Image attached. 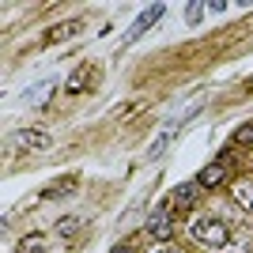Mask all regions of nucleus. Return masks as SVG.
Returning <instances> with one entry per match:
<instances>
[{"label":"nucleus","instance_id":"1a4fd4ad","mask_svg":"<svg viewBox=\"0 0 253 253\" xmlns=\"http://www.w3.org/2000/svg\"><path fill=\"white\" fill-rule=\"evenodd\" d=\"M87 76H91V64H84L80 72H72V80L64 84V91H68V95H76V91H84V87H87Z\"/></svg>","mask_w":253,"mask_h":253},{"label":"nucleus","instance_id":"423d86ee","mask_svg":"<svg viewBox=\"0 0 253 253\" xmlns=\"http://www.w3.org/2000/svg\"><path fill=\"white\" fill-rule=\"evenodd\" d=\"M76 31H80V19L57 23V27H53V31H45V42H49V45H57V42H64V38H72Z\"/></svg>","mask_w":253,"mask_h":253},{"label":"nucleus","instance_id":"9d476101","mask_svg":"<svg viewBox=\"0 0 253 253\" xmlns=\"http://www.w3.org/2000/svg\"><path fill=\"white\" fill-rule=\"evenodd\" d=\"M193 201H197V185H178V193H174V204H178V208H189Z\"/></svg>","mask_w":253,"mask_h":253},{"label":"nucleus","instance_id":"f257e3e1","mask_svg":"<svg viewBox=\"0 0 253 253\" xmlns=\"http://www.w3.org/2000/svg\"><path fill=\"white\" fill-rule=\"evenodd\" d=\"M189 231H193V238H201L208 246H227V227L219 219H201V223H193Z\"/></svg>","mask_w":253,"mask_h":253},{"label":"nucleus","instance_id":"dca6fc26","mask_svg":"<svg viewBox=\"0 0 253 253\" xmlns=\"http://www.w3.org/2000/svg\"><path fill=\"white\" fill-rule=\"evenodd\" d=\"M250 91H253V84H250Z\"/></svg>","mask_w":253,"mask_h":253},{"label":"nucleus","instance_id":"20e7f679","mask_svg":"<svg viewBox=\"0 0 253 253\" xmlns=\"http://www.w3.org/2000/svg\"><path fill=\"white\" fill-rule=\"evenodd\" d=\"M15 144H19V148H31V151H45L49 148V136H45L42 128H23V132H15Z\"/></svg>","mask_w":253,"mask_h":253},{"label":"nucleus","instance_id":"f8f14e48","mask_svg":"<svg viewBox=\"0 0 253 253\" xmlns=\"http://www.w3.org/2000/svg\"><path fill=\"white\" fill-rule=\"evenodd\" d=\"M201 15H204V4H189L185 8V19L189 23H201Z\"/></svg>","mask_w":253,"mask_h":253},{"label":"nucleus","instance_id":"39448f33","mask_svg":"<svg viewBox=\"0 0 253 253\" xmlns=\"http://www.w3.org/2000/svg\"><path fill=\"white\" fill-rule=\"evenodd\" d=\"M227 167H231V155H219V163H211L208 170L201 174V185L204 189H211V185H219L223 178H227Z\"/></svg>","mask_w":253,"mask_h":253},{"label":"nucleus","instance_id":"9b49d317","mask_svg":"<svg viewBox=\"0 0 253 253\" xmlns=\"http://www.w3.org/2000/svg\"><path fill=\"white\" fill-rule=\"evenodd\" d=\"M57 231H61L64 238H72V234L80 231V219H72V215H68V219H61V223H57Z\"/></svg>","mask_w":253,"mask_h":253},{"label":"nucleus","instance_id":"2eb2a0df","mask_svg":"<svg viewBox=\"0 0 253 253\" xmlns=\"http://www.w3.org/2000/svg\"><path fill=\"white\" fill-rule=\"evenodd\" d=\"M159 253H178V250H159Z\"/></svg>","mask_w":253,"mask_h":253},{"label":"nucleus","instance_id":"6e6552de","mask_svg":"<svg viewBox=\"0 0 253 253\" xmlns=\"http://www.w3.org/2000/svg\"><path fill=\"white\" fill-rule=\"evenodd\" d=\"M15 250L19 253H42L45 250V234H27V238L15 242Z\"/></svg>","mask_w":253,"mask_h":253},{"label":"nucleus","instance_id":"0eeeda50","mask_svg":"<svg viewBox=\"0 0 253 253\" xmlns=\"http://www.w3.org/2000/svg\"><path fill=\"white\" fill-rule=\"evenodd\" d=\"M64 193H76V178H61V181H53V185H45L42 197L45 201H57V197H64Z\"/></svg>","mask_w":253,"mask_h":253},{"label":"nucleus","instance_id":"f03ea898","mask_svg":"<svg viewBox=\"0 0 253 253\" xmlns=\"http://www.w3.org/2000/svg\"><path fill=\"white\" fill-rule=\"evenodd\" d=\"M163 11H167V8H163V4H151V8H148V11H144V15H140V19H136V23H132V27H128V31H125V38H121V45H132V42H136V38H140V34L148 31V27H155V23L163 19Z\"/></svg>","mask_w":253,"mask_h":253},{"label":"nucleus","instance_id":"ddd939ff","mask_svg":"<svg viewBox=\"0 0 253 253\" xmlns=\"http://www.w3.org/2000/svg\"><path fill=\"white\" fill-rule=\"evenodd\" d=\"M238 140H242V144H253V121H250V125H242V128H238Z\"/></svg>","mask_w":253,"mask_h":253},{"label":"nucleus","instance_id":"4468645a","mask_svg":"<svg viewBox=\"0 0 253 253\" xmlns=\"http://www.w3.org/2000/svg\"><path fill=\"white\" fill-rule=\"evenodd\" d=\"M114 253H136V250H132V246H117Z\"/></svg>","mask_w":253,"mask_h":253},{"label":"nucleus","instance_id":"7ed1b4c3","mask_svg":"<svg viewBox=\"0 0 253 253\" xmlns=\"http://www.w3.org/2000/svg\"><path fill=\"white\" fill-rule=\"evenodd\" d=\"M170 231H174V211L163 204V208H155L148 215V234H155V238H170Z\"/></svg>","mask_w":253,"mask_h":253}]
</instances>
